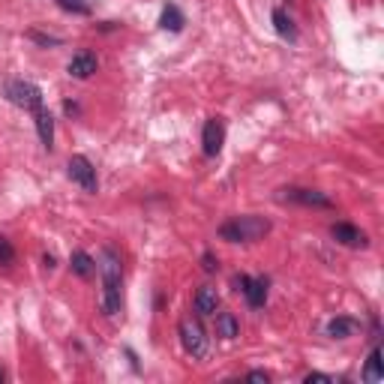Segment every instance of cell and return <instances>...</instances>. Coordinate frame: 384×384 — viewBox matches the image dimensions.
<instances>
[{"label":"cell","instance_id":"cell-20","mask_svg":"<svg viewBox=\"0 0 384 384\" xmlns=\"http://www.w3.org/2000/svg\"><path fill=\"white\" fill-rule=\"evenodd\" d=\"M15 261V250H12V243L6 241L3 234H0V264H12Z\"/></svg>","mask_w":384,"mask_h":384},{"label":"cell","instance_id":"cell-22","mask_svg":"<svg viewBox=\"0 0 384 384\" xmlns=\"http://www.w3.org/2000/svg\"><path fill=\"white\" fill-rule=\"evenodd\" d=\"M30 40L40 42V45H60L58 36H45V33H40V30H30Z\"/></svg>","mask_w":384,"mask_h":384},{"label":"cell","instance_id":"cell-5","mask_svg":"<svg viewBox=\"0 0 384 384\" xmlns=\"http://www.w3.org/2000/svg\"><path fill=\"white\" fill-rule=\"evenodd\" d=\"M67 171H69V180L72 184H78L85 192H90V195H96L99 192V177H96V168H94V162H90L87 157H72L67 162Z\"/></svg>","mask_w":384,"mask_h":384},{"label":"cell","instance_id":"cell-23","mask_svg":"<svg viewBox=\"0 0 384 384\" xmlns=\"http://www.w3.org/2000/svg\"><path fill=\"white\" fill-rule=\"evenodd\" d=\"M304 381H309V384H313V381H324V384H331L333 378H331V376H324V372H309V376H306Z\"/></svg>","mask_w":384,"mask_h":384},{"label":"cell","instance_id":"cell-6","mask_svg":"<svg viewBox=\"0 0 384 384\" xmlns=\"http://www.w3.org/2000/svg\"><path fill=\"white\" fill-rule=\"evenodd\" d=\"M279 201H291V204H304V207H318V210H331L333 198L324 195L318 189H300V186H286L279 189Z\"/></svg>","mask_w":384,"mask_h":384},{"label":"cell","instance_id":"cell-11","mask_svg":"<svg viewBox=\"0 0 384 384\" xmlns=\"http://www.w3.org/2000/svg\"><path fill=\"white\" fill-rule=\"evenodd\" d=\"M33 123H36V135H40V141H42V148L45 150H51L54 148V117L49 108H36L33 112Z\"/></svg>","mask_w":384,"mask_h":384},{"label":"cell","instance_id":"cell-25","mask_svg":"<svg viewBox=\"0 0 384 384\" xmlns=\"http://www.w3.org/2000/svg\"><path fill=\"white\" fill-rule=\"evenodd\" d=\"M3 378H6V372H3V369H0V381H3Z\"/></svg>","mask_w":384,"mask_h":384},{"label":"cell","instance_id":"cell-9","mask_svg":"<svg viewBox=\"0 0 384 384\" xmlns=\"http://www.w3.org/2000/svg\"><path fill=\"white\" fill-rule=\"evenodd\" d=\"M331 234H333L336 243L349 246V250H363V246H369V237L363 234L358 225H351V222H336L331 228Z\"/></svg>","mask_w":384,"mask_h":384},{"label":"cell","instance_id":"cell-2","mask_svg":"<svg viewBox=\"0 0 384 384\" xmlns=\"http://www.w3.org/2000/svg\"><path fill=\"white\" fill-rule=\"evenodd\" d=\"M264 234H270V219L255 216V213L234 216L219 225V237L228 243H255V241H261Z\"/></svg>","mask_w":384,"mask_h":384},{"label":"cell","instance_id":"cell-1","mask_svg":"<svg viewBox=\"0 0 384 384\" xmlns=\"http://www.w3.org/2000/svg\"><path fill=\"white\" fill-rule=\"evenodd\" d=\"M96 270L99 279H103V295H99V304H103V313L108 318H117L123 309V273H121V255H117L112 246H105L96 259Z\"/></svg>","mask_w":384,"mask_h":384},{"label":"cell","instance_id":"cell-14","mask_svg":"<svg viewBox=\"0 0 384 384\" xmlns=\"http://www.w3.org/2000/svg\"><path fill=\"white\" fill-rule=\"evenodd\" d=\"M354 331H358V322L349 315H336L327 322V336H331V340H349Z\"/></svg>","mask_w":384,"mask_h":384},{"label":"cell","instance_id":"cell-4","mask_svg":"<svg viewBox=\"0 0 384 384\" xmlns=\"http://www.w3.org/2000/svg\"><path fill=\"white\" fill-rule=\"evenodd\" d=\"M6 96H9V103L18 105V108H24V112H36V108H42L45 105V96H42V90L33 85V81H9L6 85Z\"/></svg>","mask_w":384,"mask_h":384},{"label":"cell","instance_id":"cell-15","mask_svg":"<svg viewBox=\"0 0 384 384\" xmlns=\"http://www.w3.org/2000/svg\"><path fill=\"white\" fill-rule=\"evenodd\" d=\"M184 24H186V18H184V12H180L175 3H166V6H162V15H159V27H162V30L180 33V30H184Z\"/></svg>","mask_w":384,"mask_h":384},{"label":"cell","instance_id":"cell-24","mask_svg":"<svg viewBox=\"0 0 384 384\" xmlns=\"http://www.w3.org/2000/svg\"><path fill=\"white\" fill-rule=\"evenodd\" d=\"M250 381H264V384H268V381H270V376H268L264 369H252V372H250Z\"/></svg>","mask_w":384,"mask_h":384},{"label":"cell","instance_id":"cell-18","mask_svg":"<svg viewBox=\"0 0 384 384\" xmlns=\"http://www.w3.org/2000/svg\"><path fill=\"white\" fill-rule=\"evenodd\" d=\"M363 381H369V384L381 381V349H378V345L369 351V358H367V367H363Z\"/></svg>","mask_w":384,"mask_h":384},{"label":"cell","instance_id":"cell-21","mask_svg":"<svg viewBox=\"0 0 384 384\" xmlns=\"http://www.w3.org/2000/svg\"><path fill=\"white\" fill-rule=\"evenodd\" d=\"M201 268H204L207 273H216L219 270V259L213 252H204V255H201Z\"/></svg>","mask_w":384,"mask_h":384},{"label":"cell","instance_id":"cell-8","mask_svg":"<svg viewBox=\"0 0 384 384\" xmlns=\"http://www.w3.org/2000/svg\"><path fill=\"white\" fill-rule=\"evenodd\" d=\"M234 286H237V291H243L246 304H250L252 309H261L264 304H268V282H264V279L234 277Z\"/></svg>","mask_w":384,"mask_h":384},{"label":"cell","instance_id":"cell-12","mask_svg":"<svg viewBox=\"0 0 384 384\" xmlns=\"http://www.w3.org/2000/svg\"><path fill=\"white\" fill-rule=\"evenodd\" d=\"M195 313L201 318H213L219 313V291L210 286H201L195 291Z\"/></svg>","mask_w":384,"mask_h":384},{"label":"cell","instance_id":"cell-10","mask_svg":"<svg viewBox=\"0 0 384 384\" xmlns=\"http://www.w3.org/2000/svg\"><path fill=\"white\" fill-rule=\"evenodd\" d=\"M96 67H99L96 54H94V51H87V49H81V51H76V54H72V60H69L67 72H69L72 78L85 81V78H90V76H94V72H96Z\"/></svg>","mask_w":384,"mask_h":384},{"label":"cell","instance_id":"cell-13","mask_svg":"<svg viewBox=\"0 0 384 384\" xmlns=\"http://www.w3.org/2000/svg\"><path fill=\"white\" fill-rule=\"evenodd\" d=\"M216 336L219 340H225V342H232L241 336V322H237V315L234 313H216Z\"/></svg>","mask_w":384,"mask_h":384},{"label":"cell","instance_id":"cell-7","mask_svg":"<svg viewBox=\"0 0 384 384\" xmlns=\"http://www.w3.org/2000/svg\"><path fill=\"white\" fill-rule=\"evenodd\" d=\"M222 144H225L222 117H210V121L204 123V130H201V150H204V157H219Z\"/></svg>","mask_w":384,"mask_h":384},{"label":"cell","instance_id":"cell-17","mask_svg":"<svg viewBox=\"0 0 384 384\" xmlns=\"http://www.w3.org/2000/svg\"><path fill=\"white\" fill-rule=\"evenodd\" d=\"M273 27H277V33H279L286 42H297V27H295V21L288 18L286 9H273Z\"/></svg>","mask_w":384,"mask_h":384},{"label":"cell","instance_id":"cell-16","mask_svg":"<svg viewBox=\"0 0 384 384\" xmlns=\"http://www.w3.org/2000/svg\"><path fill=\"white\" fill-rule=\"evenodd\" d=\"M69 268H72V273H78L81 279H90L96 273V259H90L85 250H78V252H72Z\"/></svg>","mask_w":384,"mask_h":384},{"label":"cell","instance_id":"cell-19","mask_svg":"<svg viewBox=\"0 0 384 384\" xmlns=\"http://www.w3.org/2000/svg\"><path fill=\"white\" fill-rule=\"evenodd\" d=\"M63 12H72V15H90V3L87 0H54Z\"/></svg>","mask_w":384,"mask_h":384},{"label":"cell","instance_id":"cell-3","mask_svg":"<svg viewBox=\"0 0 384 384\" xmlns=\"http://www.w3.org/2000/svg\"><path fill=\"white\" fill-rule=\"evenodd\" d=\"M177 336H180V345H184V351L189 354L192 360H204L207 351H210V340L204 333V327L198 322H192V318H184L177 327Z\"/></svg>","mask_w":384,"mask_h":384}]
</instances>
